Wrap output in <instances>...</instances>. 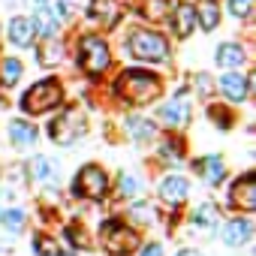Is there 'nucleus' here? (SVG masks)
<instances>
[{"label": "nucleus", "instance_id": "19", "mask_svg": "<svg viewBox=\"0 0 256 256\" xmlns=\"http://www.w3.org/2000/svg\"><path fill=\"white\" fill-rule=\"evenodd\" d=\"M34 24H30V18H22V16H16L12 22H10V42L16 46V48H30L34 46Z\"/></svg>", "mask_w": 256, "mask_h": 256}, {"label": "nucleus", "instance_id": "16", "mask_svg": "<svg viewBox=\"0 0 256 256\" xmlns=\"http://www.w3.org/2000/svg\"><path fill=\"white\" fill-rule=\"evenodd\" d=\"M193 166H196V172L205 178V184H208V187H217V184H223V178H226L223 157H217V154H211V157H202V160H196Z\"/></svg>", "mask_w": 256, "mask_h": 256}, {"label": "nucleus", "instance_id": "21", "mask_svg": "<svg viewBox=\"0 0 256 256\" xmlns=\"http://www.w3.org/2000/svg\"><path fill=\"white\" fill-rule=\"evenodd\" d=\"M28 169H30V178L40 181V184H54L58 181V163L52 157H34L28 163Z\"/></svg>", "mask_w": 256, "mask_h": 256}, {"label": "nucleus", "instance_id": "39", "mask_svg": "<svg viewBox=\"0 0 256 256\" xmlns=\"http://www.w3.org/2000/svg\"><path fill=\"white\" fill-rule=\"evenodd\" d=\"M34 4H36V6H46V4H48V0H34Z\"/></svg>", "mask_w": 256, "mask_h": 256}, {"label": "nucleus", "instance_id": "3", "mask_svg": "<svg viewBox=\"0 0 256 256\" xmlns=\"http://www.w3.org/2000/svg\"><path fill=\"white\" fill-rule=\"evenodd\" d=\"M64 100V90H60V82L58 78H42L36 84L28 88V94L22 96V108L28 114H46L52 108H58Z\"/></svg>", "mask_w": 256, "mask_h": 256}, {"label": "nucleus", "instance_id": "13", "mask_svg": "<svg viewBox=\"0 0 256 256\" xmlns=\"http://www.w3.org/2000/svg\"><path fill=\"white\" fill-rule=\"evenodd\" d=\"M157 190H160V199H163V202L178 205V202H184V199L190 196V181H187L184 175H166Z\"/></svg>", "mask_w": 256, "mask_h": 256}, {"label": "nucleus", "instance_id": "26", "mask_svg": "<svg viewBox=\"0 0 256 256\" xmlns=\"http://www.w3.org/2000/svg\"><path fill=\"white\" fill-rule=\"evenodd\" d=\"M64 46L58 42V40H48L40 52H36V60H40V66H58V64H64Z\"/></svg>", "mask_w": 256, "mask_h": 256}, {"label": "nucleus", "instance_id": "32", "mask_svg": "<svg viewBox=\"0 0 256 256\" xmlns=\"http://www.w3.org/2000/svg\"><path fill=\"white\" fill-rule=\"evenodd\" d=\"M130 214H133V220H139V223H154V220H157V211H154L151 202H136Z\"/></svg>", "mask_w": 256, "mask_h": 256}, {"label": "nucleus", "instance_id": "30", "mask_svg": "<svg viewBox=\"0 0 256 256\" xmlns=\"http://www.w3.org/2000/svg\"><path fill=\"white\" fill-rule=\"evenodd\" d=\"M118 190H120V196H139V193H142V181L124 172V175L118 178Z\"/></svg>", "mask_w": 256, "mask_h": 256}, {"label": "nucleus", "instance_id": "35", "mask_svg": "<svg viewBox=\"0 0 256 256\" xmlns=\"http://www.w3.org/2000/svg\"><path fill=\"white\" fill-rule=\"evenodd\" d=\"M78 10V0H58V6H54V16H58V22H66L72 12Z\"/></svg>", "mask_w": 256, "mask_h": 256}, {"label": "nucleus", "instance_id": "14", "mask_svg": "<svg viewBox=\"0 0 256 256\" xmlns=\"http://www.w3.org/2000/svg\"><path fill=\"white\" fill-rule=\"evenodd\" d=\"M124 130H126V136H130L136 145H139V142H151V139L157 136L154 120H148V118H142V114H130V118H124Z\"/></svg>", "mask_w": 256, "mask_h": 256}, {"label": "nucleus", "instance_id": "20", "mask_svg": "<svg viewBox=\"0 0 256 256\" xmlns=\"http://www.w3.org/2000/svg\"><path fill=\"white\" fill-rule=\"evenodd\" d=\"M196 12V28H202L205 34H211L220 24V6L217 0H199V6H193Z\"/></svg>", "mask_w": 256, "mask_h": 256}, {"label": "nucleus", "instance_id": "9", "mask_svg": "<svg viewBox=\"0 0 256 256\" xmlns=\"http://www.w3.org/2000/svg\"><path fill=\"white\" fill-rule=\"evenodd\" d=\"M157 118H160V124L163 126H184L187 120H190V102H187V90L181 88L169 102H163L160 108H157Z\"/></svg>", "mask_w": 256, "mask_h": 256}, {"label": "nucleus", "instance_id": "18", "mask_svg": "<svg viewBox=\"0 0 256 256\" xmlns=\"http://www.w3.org/2000/svg\"><path fill=\"white\" fill-rule=\"evenodd\" d=\"M30 24H34V34H40V36H46V40H54V36H58V30H60L58 16H54V12H48L46 6H36V12H34Z\"/></svg>", "mask_w": 256, "mask_h": 256}, {"label": "nucleus", "instance_id": "4", "mask_svg": "<svg viewBox=\"0 0 256 256\" xmlns=\"http://www.w3.org/2000/svg\"><path fill=\"white\" fill-rule=\"evenodd\" d=\"M112 64V52L108 42L102 36H82L78 40V66L88 76H100L106 72V66Z\"/></svg>", "mask_w": 256, "mask_h": 256}, {"label": "nucleus", "instance_id": "31", "mask_svg": "<svg viewBox=\"0 0 256 256\" xmlns=\"http://www.w3.org/2000/svg\"><path fill=\"white\" fill-rule=\"evenodd\" d=\"M208 118H214V124L220 130H229L232 126V112L226 106H208Z\"/></svg>", "mask_w": 256, "mask_h": 256}, {"label": "nucleus", "instance_id": "12", "mask_svg": "<svg viewBox=\"0 0 256 256\" xmlns=\"http://www.w3.org/2000/svg\"><path fill=\"white\" fill-rule=\"evenodd\" d=\"M250 235H253V223L244 217H235V220L223 223V229H220V238L226 247H244L250 241Z\"/></svg>", "mask_w": 256, "mask_h": 256}, {"label": "nucleus", "instance_id": "36", "mask_svg": "<svg viewBox=\"0 0 256 256\" xmlns=\"http://www.w3.org/2000/svg\"><path fill=\"white\" fill-rule=\"evenodd\" d=\"M64 238H66L72 247H88V235H84L78 226H66V229H64Z\"/></svg>", "mask_w": 256, "mask_h": 256}, {"label": "nucleus", "instance_id": "40", "mask_svg": "<svg viewBox=\"0 0 256 256\" xmlns=\"http://www.w3.org/2000/svg\"><path fill=\"white\" fill-rule=\"evenodd\" d=\"M4 4H16V0H4Z\"/></svg>", "mask_w": 256, "mask_h": 256}, {"label": "nucleus", "instance_id": "25", "mask_svg": "<svg viewBox=\"0 0 256 256\" xmlns=\"http://www.w3.org/2000/svg\"><path fill=\"white\" fill-rule=\"evenodd\" d=\"M175 4H178V0H145L142 16H145L148 22H163V18H169V16H172Z\"/></svg>", "mask_w": 256, "mask_h": 256}, {"label": "nucleus", "instance_id": "11", "mask_svg": "<svg viewBox=\"0 0 256 256\" xmlns=\"http://www.w3.org/2000/svg\"><path fill=\"white\" fill-rule=\"evenodd\" d=\"M88 18L102 24V28H114L120 22V4L118 0H90L88 4Z\"/></svg>", "mask_w": 256, "mask_h": 256}, {"label": "nucleus", "instance_id": "24", "mask_svg": "<svg viewBox=\"0 0 256 256\" xmlns=\"http://www.w3.org/2000/svg\"><path fill=\"white\" fill-rule=\"evenodd\" d=\"M34 253L36 256H76L72 250H66L60 241H54V238H48V235H34Z\"/></svg>", "mask_w": 256, "mask_h": 256}, {"label": "nucleus", "instance_id": "27", "mask_svg": "<svg viewBox=\"0 0 256 256\" xmlns=\"http://www.w3.org/2000/svg\"><path fill=\"white\" fill-rule=\"evenodd\" d=\"M22 72H24V66H22V60H16V58H6L4 64H0V82H4L6 88H12V84L22 78Z\"/></svg>", "mask_w": 256, "mask_h": 256}, {"label": "nucleus", "instance_id": "2", "mask_svg": "<svg viewBox=\"0 0 256 256\" xmlns=\"http://www.w3.org/2000/svg\"><path fill=\"white\" fill-rule=\"evenodd\" d=\"M126 52L136 60H151V64H163L172 54L169 40L157 30H133L130 40H126Z\"/></svg>", "mask_w": 256, "mask_h": 256}, {"label": "nucleus", "instance_id": "22", "mask_svg": "<svg viewBox=\"0 0 256 256\" xmlns=\"http://www.w3.org/2000/svg\"><path fill=\"white\" fill-rule=\"evenodd\" d=\"M193 226H199V229H205V232H211L217 223H220V208L214 205V202H202V205H196V211H193Z\"/></svg>", "mask_w": 256, "mask_h": 256}, {"label": "nucleus", "instance_id": "34", "mask_svg": "<svg viewBox=\"0 0 256 256\" xmlns=\"http://www.w3.org/2000/svg\"><path fill=\"white\" fill-rule=\"evenodd\" d=\"M193 88H196V94L199 96H211V90H214V82H211V76L208 72H196V78H193Z\"/></svg>", "mask_w": 256, "mask_h": 256}, {"label": "nucleus", "instance_id": "5", "mask_svg": "<svg viewBox=\"0 0 256 256\" xmlns=\"http://www.w3.org/2000/svg\"><path fill=\"white\" fill-rule=\"evenodd\" d=\"M72 196L78 199H94V202H102L108 196V175L100 169V166H82L78 175L72 178Z\"/></svg>", "mask_w": 256, "mask_h": 256}, {"label": "nucleus", "instance_id": "28", "mask_svg": "<svg viewBox=\"0 0 256 256\" xmlns=\"http://www.w3.org/2000/svg\"><path fill=\"white\" fill-rule=\"evenodd\" d=\"M0 226L10 232H22L24 229V211L22 208H4L0 211Z\"/></svg>", "mask_w": 256, "mask_h": 256}, {"label": "nucleus", "instance_id": "10", "mask_svg": "<svg viewBox=\"0 0 256 256\" xmlns=\"http://www.w3.org/2000/svg\"><path fill=\"white\" fill-rule=\"evenodd\" d=\"M217 84H220V94H223L229 102H244V100L250 96V76H244V72L229 70V72L220 76Z\"/></svg>", "mask_w": 256, "mask_h": 256}, {"label": "nucleus", "instance_id": "23", "mask_svg": "<svg viewBox=\"0 0 256 256\" xmlns=\"http://www.w3.org/2000/svg\"><path fill=\"white\" fill-rule=\"evenodd\" d=\"M244 48L238 46V42H223V46H217V64L223 66V70H235V66H241L244 64Z\"/></svg>", "mask_w": 256, "mask_h": 256}, {"label": "nucleus", "instance_id": "33", "mask_svg": "<svg viewBox=\"0 0 256 256\" xmlns=\"http://www.w3.org/2000/svg\"><path fill=\"white\" fill-rule=\"evenodd\" d=\"M226 10H229L235 18H247L250 10H253V0H226Z\"/></svg>", "mask_w": 256, "mask_h": 256}, {"label": "nucleus", "instance_id": "8", "mask_svg": "<svg viewBox=\"0 0 256 256\" xmlns=\"http://www.w3.org/2000/svg\"><path fill=\"white\" fill-rule=\"evenodd\" d=\"M229 208H238L244 214H250L256 208V172H244L232 187H229Z\"/></svg>", "mask_w": 256, "mask_h": 256}, {"label": "nucleus", "instance_id": "17", "mask_svg": "<svg viewBox=\"0 0 256 256\" xmlns=\"http://www.w3.org/2000/svg\"><path fill=\"white\" fill-rule=\"evenodd\" d=\"M172 30L181 36V40H187L193 30H196V12H193V6L190 4H175V10H172Z\"/></svg>", "mask_w": 256, "mask_h": 256}, {"label": "nucleus", "instance_id": "29", "mask_svg": "<svg viewBox=\"0 0 256 256\" xmlns=\"http://www.w3.org/2000/svg\"><path fill=\"white\" fill-rule=\"evenodd\" d=\"M160 157H163V160H169V163H175V160H181V157H184V145H181L178 139H172V136H169V139L160 145Z\"/></svg>", "mask_w": 256, "mask_h": 256}, {"label": "nucleus", "instance_id": "15", "mask_svg": "<svg viewBox=\"0 0 256 256\" xmlns=\"http://www.w3.org/2000/svg\"><path fill=\"white\" fill-rule=\"evenodd\" d=\"M36 139H40V130L30 120H10V142L18 151H28L30 145H36Z\"/></svg>", "mask_w": 256, "mask_h": 256}, {"label": "nucleus", "instance_id": "7", "mask_svg": "<svg viewBox=\"0 0 256 256\" xmlns=\"http://www.w3.org/2000/svg\"><path fill=\"white\" fill-rule=\"evenodd\" d=\"M100 238H102V244H106V250L112 256H126V253H133L136 244H139L136 229L124 226L120 220H106L102 229H100Z\"/></svg>", "mask_w": 256, "mask_h": 256}, {"label": "nucleus", "instance_id": "1", "mask_svg": "<svg viewBox=\"0 0 256 256\" xmlns=\"http://www.w3.org/2000/svg\"><path fill=\"white\" fill-rule=\"evenodd\" d=\"M114 94L126 102H133V106H148L163 94V78L151 70L130 66L114 78Z\"/></svg>", "mask_w": 256, "mask_h": 256}, {"label": "nucleus", "instance_id": "6", "mask_svg": "<svg viewBox=\"0 0 256 256\" xmlns=\"http://www.w3.org/2000/svg\"><path fill=\"white\" fill-rule=\"evenodd\" d=\"M84 133H88V120L82 118L78 108H64V112L48 124V136H52L58 145H72V142H78Z\"/></svg>", "mask_w": 256, "mask_h": 256}, {"label": "nucleus", "instance_id": "37", "mask_svg": "<svg viewBox=\"0 0 256 256\" xmlns=\"http://www.w3.org/2000/svg\"><path fill=\"white\" fill-rule=\"evenodd\" d=\"M139 256H163V244L160 241H151V244H145L139 250Z\"/></svg>", "mask_w": 256, "mask_h": 256}, {"label": "nucleus", "instance_id": "38", "mask_svg": "<svg viewBox=\"0 0 256 256\" xmlns=\"http://www.w3.org/2000/svg\"><path fill=\"white\" fill-rule=\"evenodd\" d=\"M175 256H202V250H193V247H184V250H178Z\"/></svg>", "mask_w": 256, "mask_h": 256}]
</instances>
